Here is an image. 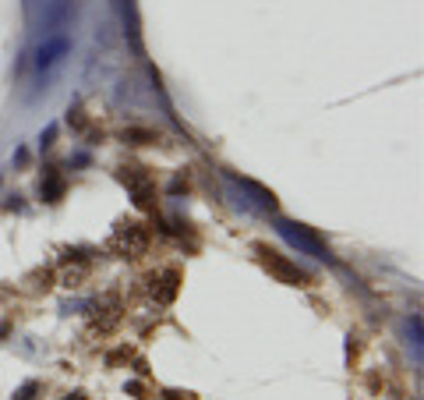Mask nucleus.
<instances>
[{
	"instance_id": "6",
	"label": "nucleus",
	"mask_w": 424,
	"mask_h": 400,
	"mask_svg": "<svg viewBox=\"0 0 424 400\" xmlns=\"http://www.w3.org/2000/svg\"><path fill=\"white\" fill-rule=\"evenodd\" d=\"M407 347L414 351V365H421V315H407Z\"/></svg>"
},
{
	"instance_id": "10",
	"label": "nucleus",
	"mask_w": 424,
	"mask_h": 400,
	"mask_svg": "<svg viewBox=\"0 0 424 400\" xmlns=\"http://www.w3.org/2000/svg\"><path fill=\"white\" fill-rule=\"evenodd\" d=\"M53 138H57V124H50V128L39 135V149H50V145H53Z\"/></svg>"
},
{
	"instance_id": "3",
	"label": "nucleus",
	"mask_w": 424,
	"mask_h": 400,
	"mask_svg": "<svg viewBox=\"0 0 424 400\" xmlns=\"http://www.w3.org/2000/svg\"><path fill=\"white\" fill-rule=\"evenodd\" d=\"M68 53H71V36L57 32V36H50V39H43V43L36 46L32 64H36V71H50V68H57Z\"/></svg>"
},
{
	"instance_id": "11",
	"label": "nucleus",
	"mask_w": 424,
	"mask_h": 400,
	"mask_svg": "<svg viewBox=\"0 0 424 400\" xmlns=\"http://www.w3.org/2000/svg\"><path fill=\"white\" fill-rule=\"evenodd\" d=\"M68 400H85V394H71V397Z\"/></svg>"
},
{
	"instance_id": "8",
	"label": "nucleus",
	"mask_w": 424,
	"mask_h": 400,
	"mask_svg": "<svg viewBox=\"0 0 424 400\" xmlns=\"http://www.w3.org/2000/svg\"><path fill=\"white\" fill-rule=\"evenodd\" d=\"M120 138H124V142H131V145H149V142H156L159 135H156V131H145V128H127Z\"/></svg>"
},
{
	"instance_id": "2",
	"label": "nucleus",
	"mask_w": 424,
	"mask_h": 400,
	"mask_svg": "<svg viewBox=\"0 0 424 400\" xmlns=\"http://www.w3.org/2000/svg\"><path fill=\"white\" fill-rule=\"evenodd\" d=\"M276 230H280V237H283L290 248H297L301 255H312L318 262H329V259H332V255H329V245L318 237L312 227L294 223V220H276Z\"/></svg>"
},
{
	"instance_id": "1",
	"label": "nucleus",
	"mask_w": 424,
	"mask_h": 400,
	"mask_svg": "<svg viewBox=\"0 0 424 400\" xmlns=\"http://www.w3.org/2000/svg\"><path fill=\"white\" fill-rule=\"evenodd\" d=\"M251 248H255L258 262H262V266H265V270L280 280V284H287V287H308V284H312V277H308V273H304L294 259L280 255L276 248H269V245H262V241H258V245H251Z\"/></svg>"
},
{
	"instance_id": "7",
	"label": "nucleus",
	"mask_w": 424,
	"mask_h": 400,
	"mask_svg": "<svg viewBox=\"0 0 424 400\" xmlns=\"http://www.w3.org/2000/svg\"><path fill=\"white\" fill-rule=\"evenodd\" d=\"M71 18V0H53L46 11V25H64Z\"/></svg>"
},
{
	"instance_id": "5",
	"label": "nucleus",
	"mask_w": 424,
	"mask_h": 400,
	"mask_svg": "<svg viewBox=\"0 0 424 400\" xmlns=\"http://www.w3.org/2000/svg\"><path fill=\"white\" fill-rule=\"evenodd\" d=\"M64 188H68V185H64V174L53 170V167H50V170L43 174V181H39V195L46 202H60L64 199Z\"/></svg>"
},
{
	"instance_id": "9",
	"label": "nucleus",
	"mask_w": 424,
	"mask_h": 400,
	"mask_svg": "<svg viewBox=\"0 0 424 400\" xmlns=\"http://www.w3.org/2000/svg\"><path fill=\"white\" fill-rule=\"evenodd\" d=\"M39 390H43V386H39V383L32 379V383H25V386H21V390L14 394V400H36V394H39Z\"/></svg>"
},
{
	"instance_id": "4",
	"label": "nucleus",
	"mask_w": 424,
	"mask_h": 400,
	"mask_svg": "<svg viewBox=\"0 0 424 400\" xmlns=\"http://www.w3.org/2000/svg\"><path fill=\"white\" fill-rule=\"evenodd\" d=\"M230 181H233V185H240V188L251 195V202H255L262 212H276V195H272L269 188H262L258 181H248V178H233V174H230Z\"/></svg>"
}]
</instances>
